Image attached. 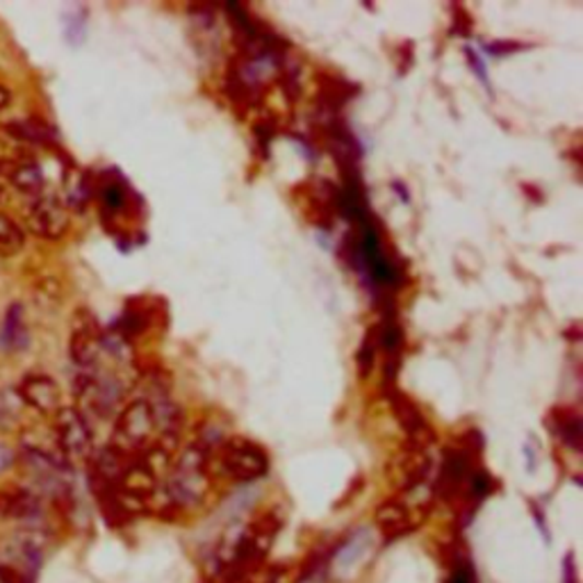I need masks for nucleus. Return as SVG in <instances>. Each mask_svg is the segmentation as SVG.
<instances>
[{"label": "nucleus", "instance_id": "412c9836", "mask_svg": "<svg viewBox=\"0 0 583 583\" xmlns=\"http://www.w3.org/2000/svg\"><path fill=\"white\" fill-rule=\"evenodd\" d=\"M561 583H579V568L574 551H568L561 563Z\"/></svg>", "mask_w": 583, "mask_h": 583}, {"label": "nucleus", "instance_id": "393cba45", "mask_svg": "<svg viewBox=\"0 0 583 583\" xmlns=\"http://www.w3.org/2000/svg\"><path fill=\"white\" fill-rule=\"evenodd\" d=\"M532 511H534V517H536V522H538V529H540L543 538L549 543V532H547V520H545V515L540 513V509H538L536 504H532Z\"/></svg>", "mask_w": 583, "mask_h": 583}, {"label": "nucleus", "instance_id": "7ed1b4c3", "mask_svg": "<svg viewBox=\"0 0 583 583\" xmlns=\"http://www.w3.org/2000/svg\"><path fill=\"white\" fill-rule=\"evenodd\" d=\"M158 424L149 399H135L124 406L115 420L113 447L128 456H140L155 447Z\"/></svg>", "mask_w": 583, "mask_h": 583}, {"label": "nucleus", "instance_id": "6e6552de", "mask_svg": "<svg viewBox=\"0 0 583 583\" xmlns=\"http://www.w3.org/2000/svg\"><path fill=\"white\" fill-rule=\"evenodd\" d=\"M424 515L427 513L412 509L404 497H395V499H387V502H383L376 509L374 520L378 524V529L383 532L385 540H397L418 529Z\"/></svg>", "mask_w": 583, "mask_h": 583}, {"label": "nucleus", "instance_id": "4be33fe9", "mask_svg": "<svg viewBox=\"0 0 583 583\" xmlns=\"http://www.w3.org/2000/svg\"><path fill=\"white\" fill-rule=\"evenodd\" d=\"M8 164H0V203H3L8 197H10V176H8Z\"/></svg>", "mask_w": 583, "mask_h": 583}, {"label": "nucleus", "instance_id": "a211bd4d", "mask_svg": "<svg viewBox=\"0 0 583 583\" xmlns=\"http://www.w3.org/2000/svg\"><path fill=\"white\" fill-rule=\"evenodd\" d=\"M25 244V233L10 214L0 212V256L12 258Z\"/></svg>", "mask_w": 583, "mask_h": 583}, {"label": "nucleus", "instance_id": "0eeeda50", "mask_svg": "<svg viewBox=\"0 0 583 583\" xmlns=\"http://www.w3.org/2000/svg\"><path fill=\"white\" fill-rule=\"evenodd\" d=\"M71 360L80 370H90L103 351V330L90 311H78L71 328Z\"/></svg>", "mask_w": 583, "mask_h": 583}, {"label": "nucleus", "instance_id": "20e7f679", "mask_svg": "<svg viewBox=\"0 0 583 583\" xmlns=\"http://www.w3.org/2000/svg\"><path fill=\"white\" fill-rule=\"evenodd\" d=\"M55 440L65 460H90L94 454V435L88 418L73 406H62L55 412Z\"/></svg>", "mask_w": 583, "mask_h": 583}, {"label": "nucleus", "instance_id": "f03ea898", "mask_svg": "<svg viewBox=\"0 0 583 583\" xmlns=\"http://www.w3.org/2000/svg\"><path fill=\"white\" fill-rule=\"evenodd\" d=\"M214 471L237 483H252L267 475L269 458L260 444L246 438H229L212 452V475Z\"/></svg>", "mask_w": 583, "mask_h": 583}, {"label": "nucleus", "instance_id": "9d476101", "mask_svg": "<svg viewBox=\"0 0 583 583\" xmlns=\"http://www.w3.org/2000/svg\"><path fill=\"white\" fill-rule=\"evenodd\" d=\"M431 467H433V463H431L429 452L406 447V452H401L390 463V481L401 492L415 490V488H420V486H424L429 481Z\"/></svg>", "mask_w": 583, "mask_h": 583}, {"label": "nucleus", "instance_id": "f8f14e48", "mask_svg": "<svg viewBox=\"0 0 583 583\" xmlns=\"http://www.w3.org/2000/svg\"><path fill=\"white\" fill-rule=\"evenodd\" d=\"M19 395L25 406H31L42 415H55L62 408L60 385L46 374L25 376L19 387Z\"/></svg>", "mask_w": 583, "mask_h": 583}, {"label": "nucleus", "instance_id": "5701e85b", "mask_svg": "<svg viewBox=\"0 0 583 583\" xmlns=\"http://www.w3.org/2000/svg\"><path fill=\"white\" fill-rule=\"evenodd\" d=\"M10 153H12V144H10L8 137L0 132V164L10 162Z\"/></svg>", "mask_w": 583, "mask_h": 583}, {"label": "nucleus", "instance_id": "dca6fc26", "mask_svg": "<svg viewBox=\"0 0 583 583\" xmlns=\"http://www.w3.org/2000/svg\"><path fill=\"white\" fill-rule=\"evenodd\" d=\"M551 427V431L557 433L563 444H568L570 450L579 452L581 450V435H583V429H581V418L570 410V408H553L549 412V422H545Z\"/></svg>", "mask_w": 583, "mask_h": 583}, {"label": "nucleus", "instance_id": "ddd939ff", "mask_svg": "<svg viewBox=\"0 0 583 583\" xmlns=\"http://www.w3.org/2000/svg\"><path fill=\"white\" fill-rule=\"evenodd\" d=\"M8 176H10V187L21 191L23 197H31L35 201L44 194V174L35 160L10 162Z\"/></svg>", "mask_w": 583, "mask_h": 583}, {"label": "nucleus", "instance_id": "423d86ee", "mask_svg": "<svg viewBox=\"0 0 583 583\" xmlns=\"http://www.w3.org/2000/svg\"><path fill=\"white\" fill-rule=\"evenodd\" d=\"M27 229L44 240H60L69 231V208L53 194H42L27 208Z\"/></svg>", "mask_w": 583, "mask_h": 583}, {"label": "nucleus", "instance_id": "f3484780", "mask_svg": "<svg viewBox=\"0 0 583 583\" xmlns=\"http://www.w3.org/2000/svg\"><path fill=\"white\" fill-rule=\"evenodd\" d=\"M98 199H101V208L105 214H119L128 210V199H130V187L119 178H105L98 183Z\"/></svg>", "mask_w": 583, "mask_h": 583}, {"label": "nucleus", "instance_id": "4468645a", "mask_svg": "<svg viewBox=\"0 0 583 583\" xmlns=\"http://www.w3.org/2000/svg\"><path fill=\"white\" fill-rule=\"evenodd\" d=\"M42 506L37 494L31 490H5L0 492V517L5 520H35Z\"/></svg>", "mask_w": 583, "mask_h": 583}, {"label": "nucleus", "instance_id": "f257e3e1", "mask_svg": "<svg viewBox=\"0 0 583 583\" xmlns=\"http://www.w3.org/2000/svg\"><path fill=\"white\" fill-rule=\"evenodd\" d=\"M212 452L201 440L187 444L178 458L166 469L164 483L151 499V506L162 515L172 517L174 513L197 509L203 504L212 486Z\"/></svg>", "mask_w": 583, "mask_h": 583}, {"label": "nucleus", "instance_id": "39448f33", "mask_svg": "<svg viewBox=\"0 0 583 583\" xmlns=\"http://www.w3.org/2000/svg\"><path fill=\"white\" fill-rule=\"evenodd\" d=\"M124 390H126L124 383L117 376H109V374L88 372L75 381V393L82 406L103 420L117 412L124 399Z\"/></svg>", "mask_w": 583, "mask_h": 583}, {"label": "nucleus", "instance_id": "aec40b11", "mask_svg": "<svg viewBox=\"0 0 583 583\" xmlns=\"http://www.w3.org/2000/svg\"><path fill=\"white\" fill-rule=\"evenodd\" d=\"M447 583H477V572H475V565H471L467 553L456 551L452 574H450Z\"/></svg>", "mask_w": 583, "mask_h": 583}, {"label": "nucleus", "instance_id": "2eb2a0df", "mask_svg": "<svg viewBox=\"0 0 583 583\" xmlns=\"http://www.w3.org/2000/svg\"><path fill=\"white\" fill-rule=\"evenodd\" d=\"M31 345V333L23 322V308L21 303H12L5 315L3 330H0V347L5 351H23Z\"/></svg>", "mask_w": 583, "mask_h": 583}, {"label": "nucleus", "instance_id": "9b49d317", "mask_svg": "<svg viewBox=\"0 0 583 583\" xmlns=\"http://www.w3.org/2000/svg\"><path fill=\"white\" fill-rule=\"evenodd\" d=\"M370 549H372V532L370 529L353 532L328 557V561H326L328 572L336 579H347L360 563H363V559L368 557Z\"/></svg>", "mask_w": 583, "mask_h": 583}, {"label": "nucleus", "instance_id": "1a4fd4ad", "mask_svg": "<svg viewBox=\"0 0 583 583\" xmlns=\"http://www.w3.org/2000/svg\"><path fill=\"white\" fill-rule=\"evenodd\" d=\"M387 397H390V406H393V412H395L397 422L401 424V429L408 435V447L410 450L429 452V447H431L433 440H435V433L429 427V422L424 420V415L420 412V408L415 406V401H410L399 390H393Z\"/></svg>", "mask_w": 583, "mask_h": 583}, {"label": "nucleus", "instance_id": "6ab92c4d", "mask_svg": "<svg viewBox=\"0 0 583 583\" xmlns=\"http://www.w3.org/2000/svg\"><path fill=\"white\" fill-rule=\"evenodd\" d=\"M285 576V568L283 565H256L252 570L242 572L240 576H235L231 583H281Z\"/></svg>", "mask_w": 583, "mask_h": 583}, {"label": "nucleus", "instance_id": "bb28decb", "mask_svg": "<svg viewBox=\"0 0 583 583\" xmlns=\"http://www.w3.org/2000/svg\"><path fill=\"white\" fill-rule=\"evenodd\" d=\"M10 101H12L10 90H5L3 85H0V109H5L10 105Z\"/></svg>", "mask_w": 583, "mask_h": 583}, {"label": "nucleus", "instance_id": "a878e982", "mask_svg": "<svg viewBox=\"0 0 583 583\" xmlns=\"http://www.w3.org/2000/svg\"><path fill=\"white\" fill-rule=\"evenodd\" d=\"M467 58H469V65H471V69H477L479 78L486 82V69H483V65H481V60H479V55H477L475 50H467Z\"/></svg>", "mask_w": 583, "mask_h": 583}, {"label": "nucleus", "instance_id": "b1692460", "mask_svg": "<svg viewBox=\"0 0 583 583\" xmlns=\"http://www.w3.org/2000/svg\"><path fill=\"white\" fill-rule=\"evenodd\" d=\"M14 463V454L5 447V444H0V475Z\"/></svg>", "mask_w": 583, "mask_h": 583}]
</instances>
